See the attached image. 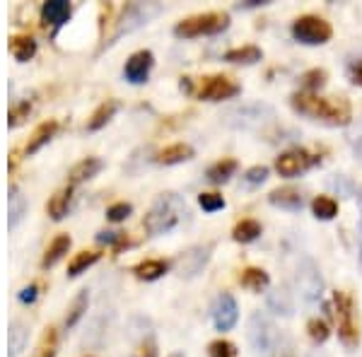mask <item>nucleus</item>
Listing matches in <instances>:
<instances>
[{
  "label": "nucleus",
  "instance_id": "nucleus-12",
  "mask_svg": "<svg viewBox=\"0 0 362 357\" xmlns=\"http://www.w3.org/2000/svg\"><path fill=\"white\" fill-rule=\"evenodd\" d=\"M312 165H317V157H312L305 150H288L278 157L276 169L280 177H300Z\"/></svg>",
  "mask_w": 362,
  "mask_h": 357
},
{
  "label": "nucleus",
  "instance_id": "nucleus-21",
  "mask_svg": "<svg viewBox=\"0 0 362 357\" xmlns=\"http://www.w3.org/2000/svg\"><path fill=\"white\" fill-rule=\"evenodd\" d=\"M119 111V102L116 99H107L104 104H99L97 111L92 114V119L87 121V131H99L114 119V114Z\"/></svg>",
  "mask_w": 362,
  "mask_h": 357
},
{
  "label": "nucleus",
  "instance_id": "nucleus-50",
  "mask_svg": "<svg viewBox=\"0 0 362 357\" xmlns=\"http://www.w3.org/2000/svg\"><path fill=\"white\" fill-rule=\"evenodd\" d=\"M309 357H324V355H319V353H314V355H309Z\"/></svg>",
  "mask_w": 362,
  "mask_h": 357
},
{
  "label": "nucleus",
  "instance_id": "nucleus-15",
  "mask_svg": "<svg viewBox=\"0 0 362 357\" xmlns=\"http://www.w3.org/2000/svg\"><path fill=\"white\" fill-rule=\"evenodd\" d=\"M70 13H73V8H70L68 0H49V3H44V8H42V20L46 25L58 29L70 20Z\"/></svg>",
  "mask_w": 362,
  "mask_h": 357
},
{
  "label": "nucleus",
  "instance_id": "nucleus-47",
  "mask_svg": "<svg viewBox=\"0 0 362 357\" xmlns=\"http://www.w3.org/2000/svg\"><path fill=\"white\" fill-rule=\"evenodd\" d=\"M358 203H360V213H362V189L358 191ZM360 230H362V225H360Z\"/></svg>",
  "mask_w": 362,
  "mask_h": 357
},
{
  "label": "nucleus",
  "instance_id": "nucleus-3",
  "mask_svg": "<svg viewBox=\"0 0 362 357\" xmlns=\"http://www.w3.org/2000/svg\"><path fill=\"white\" fill-rule=\"evenodd\" d=\"M249 343L259 357H276L283 345V336L266 314L256 312L249 319Z\"/></svg>",
  "mask_w": 362,
  "mask_h": 357
},
{
  "label": "nucleus",
  "instance_id": "nucleus-6",
  "mask_svg": "<svg viewBox=\"0 0 362 357\" xmlns=\"http://www.w3.org/2000/svg\"><path fill=\"white\" fill-rule=\"evenodd\" d=\"M230 25V17L225 13H206V15H194L189 20H181L174 27L177 37H203V34H220Z\"/></svg>",
  "mask_w": 362,
  "mask_h": 357
},
{
  "label": "nucleus",
  "instance_id": "nucleus-20",
  "mask_svg": "<svg viewBox=\"0 0 362 357\" xmlns=\"http://www.w3.org/2000/svg\"><path fill=\"white\" fill-rule=\"evenodd\" d=\"M268 201L273 203V206L278 208H285V210H300L302 208V196L297 189H290V186H285V189H276L268 196Z\"/></svg>",
  "mask_w": 362,
  "mask_h": 357
},
{
  "label": "nucleus",
  "instance_id": "nucleus-24",
  "mask_svg": "<svg viewBox=\"0 0 362 357\" xmlns=\"http://www.w3.org/2000/svg\"><path fill=\"white\" fill-rule=\"evenodd\" d=\"M10 54L15 56V61L27 63L29 58L37 54V42H34L32 37H25V34L13 37V39H10Z\"/></svg>",
  "mask_w": 362,
  "mask_h": 357
},
{
  "label": "nucleus",
  "instance_id": "nucleus-39",
  "mask_svg": "<svg viewBox=\"0 0 362 357\" xmlns=\"http://www.w3.org/2000/svg\"><path fill=\"white\" fill-rule=\"evenodd\" d=\"M326 83V73L324 70H309V73L302 78V85H305V90H309V95H312L314 90H319L321 85Z\"/></svg>",
  "mask_w": 362,
  "mask_h": 357
},
{
  "label": "nucleus",
  "instance_id": "nucleus-49",
  "mask_svg": "<svg viewBox=\"0 0 362 357\" xmlns=\"http://www.w3.org/2000/svg\"><path fill=\"white\" fill-rule=\"evenodd\" d=\"M169 357H184V355H181V353H174V355H169Z\"/></svg>",
  "mask_w": 362,
  "mask_h": 357
},
{
  "label": "nucleus",
  "instance_id": "nucleus-5",
  "mask_svg": "<svg viewBox=\"0 0 362 357\" xmlns=\"http://www.w3.org/2000/svg\"><path fill=\"white\" fill-rule=\"evenodd\" d=\"M160 13H162L160 3H131V5H126L124 13H121V17H119V22H116V32H114L112 42H116L119 37H124V34L136 32L138 27L148 25V22Z\"/></svg>",
  "mask_w": 362,
  "mask_h": 357
},
{
  "label": "nucleus",
  "instance_id": "nucleus-10",
  "mask_svg": "<svg viewBox=\"0 0 362 357\" xmlns=\"http://www.w3.org/2000/svg\"><path fill=\"white\" fill-rule=\"evenodd\" d=\"M239 95V85L232 83L225 75H213V78H203L201 87H198V97L206 99V102H223Z\"/></svg>",
  "mask_w": 362,
  "mask_h": 357
},
{
  "label": "nucleus",
  "instance_id": "nucleus-26",
  "mask_svg": "<svg viewBox=\"0 0 362 357\" xmlns=\"http://www.w3.org/2000/svg\"><path fill=\"white\" fill-rule=\"evenodd\" d=\"M165 273H167V263L160 259H150V261H143L136 266V275L140 280H157Z\"/></svg>",
  "mask_w": 362,
  "mask_h": 357
},
{
  "label": "nucleus",
  "instance_id": "nucleus-43",
  "mask_svg": "<svg viewBox=\"0 0 362 357\" xmlns=\"http://www.w3.org/2000/svg\"><path fill=\"white\" fill-rule=\"evenodd\" d=\"M348 78H350V83H353V85L362 87V58H360V61H353L348 66Z\"/></svg>",
  "mask_w": 362,
  "mask_h": 357
},
{
  "label": "nucleus",
  "instance_id": "nucleus-28",
  "mask_svg": "<svg viewBox=\"0 0 362 357\" xmlns=\"http://www.w3.org/2000/svg\"><path fill=\"white\" fill-rule=\"evenodd\" d=\"M261 49L259 46H242V49H232V51H227L225 54V61H230V63H256V61H261Z\"/></svg>",
  "mask_w": 362,
  "mask_h": 357
},
{
  "label": "nucleus",
  "instance_id": "nucleus-27",
  "mask_svg": "<svg viewBox=\"0 0 362 357\" xmlns=\"http://www.w3.org/2000/svg\"><path fill=\"white\" fill-rule=\"evenodd\" d=\"M87 302H90V295H87V290H83L73 300V304H70V309H68V314H66V329H73V326L78 324L80 319H83L85 312H87Z\"/></svg>",
  "mask_w": 362,
  "mask_h": 357
},
{
  "label": "nucleus",
  "instance_id": "nucleus-30",
  "mask_svg": "<svg viewBox=\"0 0 362 357\" xmlns=\"http://www.w3.org/2000/svg\"><path fill=\"white\" fill-rule=\"evenodd\" d=\"M97 261H99V254H97V251H80V254L75 256L73 261H70L68 275H70V278H78L80 273L87 271L90 266H95Z\"/></svg>",
  "mask_w": 362,
  "mask_h": 357
},
{
  "label": "nucleus",
  "instance_id": "nucleus-32",
  "mask_svg": "<svg viewBox=\"0 0 362 357\" xmlns=\"http://www.w3.org/2000/svg\"><path fill=\"white\" fill-rule=\"evenodd\" d=\"M312 210L319 220H334L338 213V203L329 196H319V198H314Z\"/></svg>",
  "mask_w": 362,
  "mask_h": 357
},
{
  "label": "nucleus",
  "instance_id": "nucleus-29",
  "mask_svg": "<svg viewBox=\"0 0 362 357\" xmlns=\"http://www.w3.org/2000/svg\"><path fill=\"white\" fill-rule=\"evenodd\" d=\"M239 283L249 290L261 292L264 288H268V273L261 271V268H247V271L242 273V278H239Z\"/></svg>",
  "mask_w": 362,
  "mask_h": 357
},
{
  "label": "nucleus",
  "instance_id": "nucleus-46",
  "mask_svg": "<svg viewBox=\"0 0 362 357\" xmlns=\"http://www.w3.org/2000/svg\"><path fill=\"white\" fill-rule=\"evenodd\" d=\"M140 357H157V348L153 341L140 345Z\"/></svg>",
  "mask_w": 362,
  "mask_h": 357
},
{
  "label": "nucleus",
  "instance_id": "nucleus-22",
  "mask_svg": "<svg viewBox=\"0 0 362 357\" xmlns=\"http://www.w3.org/2000/svg\"><path fill=\"white\" fill-rule=\"evenodd\" d=\"M27 338H29V331L22 321H13L10 324V331H8V355L10 357H17L25 350L27 345Z\"/></svg>",
  "mask_w": 362,
  "mask_h": 357
},
{
  "label": "nucleus",
  "instance_id": "nucleus-16",
  "mask_svg": "<svg viewBox=\"0 0 362 357\" xmlns=\"http://www.w3.org/2000/svg\"><path fill=\"white\" fill-rule=\"evenodd\" d=\"M56 131H58L56 121H44V124H39L37 128H34L32 138H29V143H27V148H25L27 155H34V152L42 150L44 145L56 136Z\"/></svg>",
  "mask_w": 362,
  "mask_h": 357
},
{
  "label": "nucleus",
  "instance_id": "nucleus-9",
  "mask_svg": "<svg viewBox=\"0 0 362 357\" xmlns=\"http://www.w3.org/2000/svg\"><path fill=\"white\" fill-rule=\"evenodd\" d=\"M334 304H336V321H338V336L341 341L348 345V348H355L358 345V326L353 321V302L346 292H336L334 295Z\"/></svg>",
  "mask_w": 362,
  "mask_h": 357
},
{
  "label": "nucleus",
  "instance_id": "nucleus-37",
  "mask_svg": "<svg viewBox=\"0 0 362 357\" xmlns=\"http://www.w3.org/2000/svg\"><path fill=\"white\" fill-rule=\"evenodd\" d=\"M307 329H309V338H312L314 343H324L326 338H329V333H331L324 319H312Z\"/></svg>",
  "mask_w": 362,
  "mask_h": 357
},
{
  "label": "nucleus",
  "instance_id": "nucleus-31",
  "mask_svg": "<svg viewBox=\"0 0 362 357\" xmlns=\"http://www.w3.org/2000/svg\"><path fill=\"white\" fill-rule=\"evenodd\" d=\"M235 172H237V162L235 160H223V162H218V165H213L208 169V181H213V184H225V181L230 179Z\"/></svg>",
  "mask_w": 362,
  "mask_h": 357
},
{
  "label": "nucleus",
  "instance_id": "nucleus-40",
  "mask_svg": "<svg viewBox=\"0 0 362 357\" xmlns=\"http://www.w3.org/2000/svg\"><path fill=\"white\" fill-rule=\"evenodd\" d=\"M268 179V169L266 167H251L244 174V186H261Z\"/></svg>",
  "mask_w": 362,
  "mask_h": 357
},
{
  "label": "nucleus",
  "instance_id": "nucleus-18",
  "mask_svg": "<svg viewBox=\"0 0 362 357\" xmlns=\"http://www.w3.org/2000/svg\"><path fill=\"white\" fill-rule=\"evenodd\" d=\"M191 157H194V148H191V145L174 143L157 155V162H160V165H179V162H186V160H191Z\"/></svg>",
  "mask_w": 362,
  "mask_h": 357
},
{
  "label": "nucleus",
  "instance_id": "nucleus-34",
  "mask_svg": "<svg viewBox=\"0 0 362 357\" xmlns=\"http://www.w3.org/2000/svg\"><path fill=\"white\" fill-rule=\"evenodd\" d=\"M268 307H271L273 312L285 314V316L293 314V300H290V295H288L285 290L271 292V295H268Z\"/></svg>",
  "mask_w": 362,
  "mask_h": 357
},
{
  "label": "nucleus",
  "instance_id": "nucleus-33",
  "mask_svg": "<svg viewBox=\"0 0 362 357\" xmlns=\"http://www.w3.org/2000/svg\"><path fill=\"white\" fill-rule=\"evenodd\" d=\"M261 234V225L256 220H242L239 225L235 227V232H232V237L237 239V242L247 244V242H254L256 237Z\"/></svg>",
  "mask_w": 362,
  "mask_h": 357
},
{
  "label": "nucleus",
  "instance_id": "nucleus-35",
  "mask_svg": "<svg viewBox=\"0 0 362 357\" xmlns=\"http://www.w3.org/2000/svg\"><path fill=\"white\" fill-rule=\"evenodd\" d=\"M56 350H58V333L56 329H46L34 357H56Z\"/></svg>",
  "mask_w": 362,
  "mask_h": 357
},
{
  "label": "nucleus",
  "instance_id": "nucleus-7",
  "mask_svg": "<svg viewBox=\"0 0 362 357\" xmlns=\"http://www.w3.org/2000/svg\"><path fill=\"white\" fill-rule=\"evenodd\" d=\"M295 288L297 295L302 297L307 304H314L321 300V292H324V278H321L317 263L312 259H302L295 273Z\"/></svg>",
  "mask_w": 362,
  "mask_h": 357
},
{
  "label": "nucleus",
  "instance_id": "nucleus-17",
  "mask_svg": "<svg viewBox=\"0 0 362 357\" xmlns=\"http://www.w3.org/2000/svg\"><path fill=\"white\" fill-rule=\"evenodd\" d=\"M70 198H73V186H66V189H58L51 201L46 203V213L51 215L54 220H63L68 215V206H70Z\"/></svg>",
  "mask_w": 362,
  "mask_h": 357
},
{
  "label": "nucleus",
  "instance_id": "nucleus-23",
  "mask_svg": "<svg viewBox=\"0 0 362 357\" xmlns=\"http://www.w3.org/2000/svg\"><path fill=\"white\" fill-rule=\"evenodd\" d=\"M68 249H70V237H68V234H58L54 242L49 244V249H46V254L42 259V266L44 268L56 266V263L68 254Z\"/></svg>",
  "mask_w": 362,
  "mask_h": 357
},
{
  "label": "nucleus",
  "instance_id": "nucleus-48",
  "mask_svg": "<svg viewBox=\"0 0 362 357\" xmlns=\"http://www.w3.org/2000/svg\"><path fill=\"white\" fill-rule=\"evenodd\" d=\"M360 263H362V237H360Z\"/></svg>",
  "mask_w": 362,
  "mask_h": 357
},
{
  "label": "nucleus",
  "instance_id": "nucleus-11",
  "mask_svg": "<svg viewBox=\"0 0 362 357\" xmlns=\"http://www.w3.org/2000/svg\"><path fill=\"white\" fill-rule=\"evenodd\" d=\"M210 251H213L210 244H198V247H191L189 251H184L177 259V273L181 278H194V275H198L206 268Z\"/></svg>",
  "mask_w": 362,
  "mask_h": 357
},
{
  "label": "nucleus",
  "instance_id": "nucleus-42",
  "mask_svg": "<svg viewBox=\"0 0 362 357\" xmlns=\"http://www.w3.org/2000/svg\"><path fill=\"white\" fill-rule=\"evenodd\" d=\"M131 203H116V206H112L107 210V218L112 220V222H121V220H126L128 215H131Z\"/></svg>",
  "mask_w": 362,
  "mask_h": 357
},
{
  "label": "nucleus",
  "instance_id": "nucleus-19",
  "mask_svg": "<svg viewBox=\"0 0 362 357\" xmlns=\"http://www.w3.org/2000/svg\"><path fill=\"white\" fill-rule=\"evenodd\" d=\"M99 169H102V160H97V157H87V160L78 162V165L70 169V186L83 184V181L97 177Z\"/></svg>",
  "mask_w": 362,
  "mask_h": 357
},
{
  "label": "nucleus",
  "instance_id": "nucleus-13",
  "mask_svg": "<svg viewBox=\"0 0 362 357\" xmlns=\"http://www.w3.org/2000/svg\"><path fill=\"white\" fill-rule=\"evenodd\" d=\"M237 316H239V307L235 297L230 292H223L213 307V321L218 326V331H230L237 324Z\"/></svg>",
  "mask_w": 362,
  "mask_h": 357
},
{
  "label": "nucleus",
  "instance_id": "nucleus-45",
  "mask_svg": "<svg viewBox=\"0 0 362 357\" xmlns=\"http://www.w3.org/2000/svg\"><path fill=\"white\" fill-rule=\"evenodd\" d=\"M97 242H102V244H116V242H121V234L119 232H99Z\"/></svg>",
  "mask_w": 362,
  "mask_h": 357
},
{
  "label": "nucleus",
  "instance_id": "nucleus-44",
  "mask_svg": "<svg viewBox=\"0 0 362 357\" xmlns=\"http://www.w3.org/2000/svg\"><path fill=\"white\" fill-rule=\"evenodd\" d=\"M37 295H39V288L37 285H27V288H22L20 290V295H17V300H20L22 304H32L34 300H37Z\"/></svg>",
  "mask_w": 362,
  "mask_h": 357
},
{
  "label": "nucleus",
  "instance_id": "nucleus-38",
  "mask_svg": "<svg viewBox=\"0 0 362 357\" xmlns=\"http://www.w3.org/2000/svg\"><path fill=\"white\" fill-rule=\"evenodd\" d=\"M198 203H201V208L208 210V213H215V210L225 208V198L220 196V193H201Z\"/></svg>",
  "mask_w": 362,
  "mask_h": 357
},
{
  "label": "nucleus",
  "instance_id": "nucleus-14",
  "mask_svg": "<svg viewBox=\"0 0 362 357\" xmlns=\"http://www.w3.org/2000/svg\"><path fill=\"white\" fill-rule=\"evenodd\" d=\"M150 68H153V51H136L126 61L124 78L133 85H143L150 75Z\"/></svg>",
  "mask_w": 362,
  "mask_h": 357
},
{
  "label": "nucleus",
  "instance_id": "nucleus-41",
  "mask_svg": "<svg viewBox=\"0 0 362 357\" xmlns=\"http://www.w3.org/2000/svg\"><path fill=\"white\" fill-rule=\"evenodd\" d=\"M208 353H210V357H235L237 350H235V345L227 343V341H215V343H210Z\"/></svg>",
  "mask_w": 362,
  "mask_h": 357
},
{
  "label": "nucleus",
  "instance_id": "nucleus-36",
  "mask_svg": "<svg viewBox=\"0 0 362 357\" xmlns=\"http://www.w3.org/2000/svg\"><path fill=\"white\" fill-rule=\"evenodd\" d=\"M29 111H32V102L29 99H22V102H17L13 109H10V119H8V124L10 128H15V126H20L22 121L29 116Z\"/></svg>",
  "mask_w": 362,
  "mask_h": 357
},
{
  "label": "nucleus",
  "instance_id": "nucleus-8",
  "mask_svg": "<svg viewBox=\"0 0 362 357\" xmlns=\"http://www.w3.org/2000/svg\"><path fill=\"white\" fill-rule=\"evenodd\" d=\"M293 37L297 42L309 44V46L326 44L331 39V25L326 20H321V17L305 15V17H300V20H295Z\"/></svg>",
  "mask_w": 362,
  "mask_h": 357
},
{
  "label": "nucleus",
  "instance_id": "nucleus-2",
  "mask_svg": "<svg viewBox=\"0 0 362 357\" xmlns=\"http://www.w3.org/2000/svg\"><path fill=\"white\" fill-rule=\"evenodd\" d=\"M186 215H189V210H186L184 198L177 196V193H162L153 203V208L148 210L143 225L150 237H160V234L177 230L181 222L186 220Z\"/></svg>",
  "mask_w": 362,
  "mask_h": 357
},
{
  "label": "nucleus",
  "instance_id": "nucleus-25",
  "mask_svg": "<svg viewBox=\"0 0 362 357\" xmlns=\"http://www.w3.org/2000/svg\"><path fill=\"white\" fill-rule=\"evenodd\" d=\"M8 203H10V218H8V225H10V230H13V227L20 225V220L25 218V213H27V201H25V196H22V193L13 186V189H10Z\"/></svg>",
  "mask_w": 362,
  "mask_h": 357
},
{
  "label": "nucleus",
  "instance_id": "nucleus-4",
  "mask_svg": "<svg viewBox=\"0 0 362 357\" xmlns=\"http://www.w3.org/2000/svg\"><path fill=\"white\" fill-rule=\"evenodd\" d=\"M276 119V111L268 104H237V107L227 109L223 121L232 128H242V131H256V128H264L266 124Z\"/></svg>",
  "mask_w": 362,
  "mask_h": 357
},
{
  "label": "nucleus",
  "instance_id": "nucleus-1",
  "mask_svg": "<svg viewBox=\"0 0 362 357\" xmlns=\"http://www.w3.org/2000/svg\"><path fill=\"white\" fill-rule=\"evenodd\" d=\"M293 107L309 119L324 121L329 126H346L350 121V104L341 97H317L309 92H300L293 97Z\"/></svg>",
  "mask_w": 362,
  "mask_h": 357
}]
</instances>
